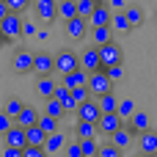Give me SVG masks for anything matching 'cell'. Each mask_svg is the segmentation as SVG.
Masks as SVG:
<instances>
[{"label": "cell", "instance_id": "obj_1", "mask_svg": "<svg viewBox=\"0 0 157 157\" xmlns=\"http://www.w3.org/2000/svg\"><path fill=\"white\" fill-rule=\"evenodd\" d=\"M75 69H80V52H75V50H58L55 52V75H69V72H75Z\"/></svg>", "mask_w": 157, "mask_h": 157}, {"label": "cell", "instance_id": "obj_2", "mask_svg": "<svg viewBox=\"0 0 157 157\" xmlns=\"http://www.w3.org/2000/svg\"><path fill=\"white\" fill-rule=\"evenodd\" d=\"M22 28H25V19H22V14L19 11H11L8 17H3L0 19V33H3V39H17V36H22Z\"/></svg>", "mask_w": 157, "mask_h": 157}, {"label": "cell", "instance_id": "obj_3", "mask_svg": "<svg viewBox=\"0 0 157 157\" xmlns=\"http://www.w3.org/2000/svg\"><path fill=\"white\" fill-rule=\"evenodd\" d=\"M88 86H91L94 97H102V94H110L116 83H113V77L108 75V69H97V72L88 75Z\"/></svg>", "mask_w": 157, "mask_h": 157}, {"label": "cell", "instance_id": "obj_4", "mask_svg": "<svg viewBox=\"0 0 157 157\" xmlns=\"http://www.w3.org/2000/svg\"><path fill=\"white\" fill-rule=\"evenodd\" d=\"M66 36L72 39V41H83L86 36H91V19L88 17H72L69 22H66Z\"/></svg>", "mask_w": 157, "mask_h": 157}, {"label": "cell", "instance_id": "obj_5", "mask_svg": "<svg viewBox=\"0 0 157 157\" xmlns=\"http://www.w3.org/2000/svg\"><path fill=\"white\" fill-rule=\"evenodd\" d=\"M99 58H102V69H110V66L121 63V61H124L121 44H119L116 39H113L110 44H102V47H99Z\"/></svg>", "mask_w": 157, "mask_h": 157}, {"label": "cell", "instance_id": "obj_6", "mask_svg": "<svg viewBox=\"0 0 157 157\" xmlns=\"http://www.w3.org/2000/svg\"><path fill=\"white\" fill-rule=\"evenodd\" d=\"M33 63H36V52H30V50H17L14 58H11V69H14L17 75L33 72Z\"/></svg>", "mask_w": 157, "mask_h": 157}, {"label": "cell", "instance_id": "obj_7", "mask_svg": "<svg viewBox=\"0 0 157 157\" xmlns=\"http://www.w3.org/2000/svg\"><path fill=\"white\" fill-rule=\"evenodd\" d=\"M75 119H83V121H99L102 119V108H99V99H86V102H80L77 105V113H75Z\"/></svg>", "mask_w": 157, "mask_h": 157}, {"label": "cell", "instance_id": "obj_8", "mask_svg": "<svg viewBox=\"0 0 157 157\" xmlns=\"http://www.w3.org/2000/svg\"><path fill=\"white\" fill-rule=\"evenodd\" d=\"M127 121L119 116V113H102V119L97 121V127H99V135H105V138H110L116 130H121Z\"/></svg>", "mask_w": 157, "mask_h": 157}, {"label": "cell", "instance_id": "obj_9", "mask_svg": "<svg viewBox=\"0 0 157 157\" xmlns=\"http://www.w3.org/2000/svg\"><path fill=\"white\" fill-rule=\"evenodd\" d=\"M33 75H36V77H44V75H55V52H36Z\"/></svg>", "mask_w": 157, "mask_h": 157}, {"label": "cell", "instance_id": "obj_10", "mask_svg": "<svg viewBox=\"0 0 157 157\" xmlns=\"http://www.w3.org/2000/svg\"><path fill=\"white\" fill-rule=\"evenodd\" d=\"M3 146H19V149H25L28 146V130L22 124H14L11 130L3 132Z\"/></svg>", "mask_w": 157, "mask_h": 157}, {"label": "cell", "instance_id": "obj_11", "mask_svg": "<svg viewBox=\"0 0 157 157\" xmlns=\"http://www.w3.org/2000/svg\"><path fill=\"white\" fill-rule=\"evenodd\" d=\"M33 11H36V19L39 22L50 25L52 19H58V0H41L39 6H33Z\"/></svg>", "mask_w": 157, "mask_h": 157}, {"label": "cell", "instance_id": "obj_12", "mask_svg": "<svg viewBox=\"0 0 157 157\" xmlns=\"http://www.w3.org/2000/svg\"><path fill=\"white\" fill-rule=\"evenodd\" d=\"M80 66H83L86 72H97V69H102L99 47H88L86 52H80Z\"/></svg>", "mask_w": 157, "mask_h": 157}, {"label": "cell", "instance_id": "obj_13", "mask_svg": "<svg viewBox=\"0 0 157 157\" xmlns=\"http://www.w3.org/2000/svg\"><path fill=\"white\" fill-rule=\"evenodd\" d=\"M88 19H91V28H102V25H113V11H110V6L99 3V6L94 8V14H91Z\"/></svg>", "mask_w": 157, "mask_h": 157}, {"label": "cell", "instance_id": "obj_14", "mask_svg": "<svg viewBox=\"0 0 157 157\" xmlns=\"http://www.w3.org/2000/svg\"><path fill=\"white\" fill-rule=\"evenodd\" d=\"M138 149L149 157L157 155V130H146V132L138 135Z\"/></svg>", "mask_w": 157, "mask_h": 157}, {"label": "cell", "instance_id": "obj_15", "mask_svg": "<svg viewBox=\"0 0 157 157\" xmlns=\"http://www.w3.org/2000/svg\"><path fill=\"white\" fill-rule=\"evenodd\" d=\"M127 124L132 127V132H135V135H141V132L152 130V116H149L146 110H135V116H132Z\"/></svg>", "mask_w": 157, "mask_h": 157}, {"label": "cell", "instance_id": "obj_16", "mask_svg": "<svg viewBox=\"0 0 157 157\" xmlns=\"http://www.w3.org/2000/svg\"><path fill=\"white\" fill-rule=\"evenodd\" d=\"M97 135H99L97 121H83V119H77V121H75V138L86 141V138H97Z\"/></svg>", "mask_w": 157, "mask_h": 157}, {"label": "cell", "instance_id": "obj_17", "mask_svg": "<svg viewBox=\"0 0 157 157\" xmlns=\"http://www.w3.org/2000/svg\"><path fill=\"white\" fill-rule=\"evenodd\" d=\"M55 88H58V83H55V77H52V75H44V77H36V94H39V97L50 99V97L55 94Z\"/></svg>", "mask_w": 157, "mask_h": 157}, {"label": "cell", "instance_id": "obj_18", "mask_svg": "<svg viewBox=\"0 0 157 157\" xmlns=\"http://www.w3.org/2000/svg\"><path fill=\"white\" fill-rule=\"evenodd\" d=\"M91 41H94V47H102V44H110V41H113V25H102V28H91Z\"/></svg>", "mask_w": 157, "mask_h": 157}, {"label": "cell", "instance_id": "obj_19", "mask_svg": "<svg viewBox=\"0 0 157 157\" xmlns=\"http://www.w3.org/2000/svg\"><path fill=\"white\" fill-rule=\"evenodd\" d=\"M132 138H138V135L132 132V127H130V124H124L121 130H116V132L110 135V141H113V144H116L119 149H127V146L132 144Z\"/></svg>", "mask_w": 157, "mask_h": 157}, {"label": "cell", "instance_id": "obj_20", "mask_svg": "<svg viewBox=\"0 0 157 157\" xmlns=\"http://www.w3.org/2000/svg\"><path fill=\"white\" fill-rule=\"evenodd\" d=\"M39 119H41V113H39L33 105H25L22 113L17 116V124H22V127H33V124H39Z\"/></svg>", "mask_w": 157, "mask_h": 157}, {"label": "cell", "instance_id": "obj_21", "mask_svg": "<svg viewBox=\"0 0 157 157\" xmlns=\"http://www.w3.org/2000/svg\"><path fill=\"white\" fill-rule=\"evenodd\" d=\"M88 75H91V72H86V69L80 66V69H75V72L63 75V83H66L69 88H77V86H86V83H88Z\"/></svg>", "mask_w": 157, "mask_h": 157}, {"label": "cell", "instance_id": "obj_22", "mask_svg": "<svg viewBox=\"0 0 157 157\" xmlns=\"http://www.w3.org/2000/svg\"><path fill=\"white\" fill-rule=\"evenodd\" d=\"M66 144H69V141H66V135H63V132L58 130V132H52V135L47 138L44 149H47L50 155H55V152H63V149H66Z\"/></svg>", "mask_w": 157, "mask_h": 157}, {"label": "cell", "instance_id": "obj_23", "mask_svg": "<svg viewBox=\"0 0 157 157\" xmlns=\"http://www.w3.org/2000/svg\"><path fill=\"white\" fill-rule=\"evenodd\" d=\"M99 99V108H102V113H119V97L110 91V94H102V97H97Z\"/></svg>", "mask_w": 157, "mask_h": 157}, {"label": "cell", "instance_id": "obj_24", "mask_svg": "<svg viewBox=\"0 0 157 157\" xmlns=\"http://www.w3.org/2000/svg\"><path fill=\"white\" fill-rule=\"evenodd\" d=\"M44 113H50L55 119H63L66 116V108H63V102L58 97H50V99H44Z\"/></svg>", "mask_w": 157, "mask_h": 157}, {"label": "cell", "instance_id": "obj_25", "mask_svg": "<svg viewBox=\"0 0 157 157\" xmlns=\"http://www.w3.org/2000/svg\"><path fill=\"white\" fill-rule=\"evenodd\" d=\"M28 130V144H33V146H44L47 144V132L41 130V124H33V127H25Z\"/></svg>", "mask_w": 157, "mask_h": 157}, {"label": "cell", "instance_id": "obj_26", "mask_svg": "<svg viewBox=\"0 0 157 157\" xmlns=\"http://www.w3.org/2000/svg\"><path fill=\"white\" fill-rule=\"evenodd\" d=\"M58 17L63 22H69L72 17H77V0H58Z\"/></svg>", "mask_w": 157, "mask_h": 157}, {"label": "cell", "instance_id": "obj_27", "mask_svg": "<svg viewBox=\"0 0 157 157\" xmlns=\"http://www.w3.org/2000/svg\"><path fill=\"white\" fill-rule=\"evenodd\" d=\"M113 30H119V33H130V30H135L132 22L127 19V11H113Z\"/></svg>", "mask_w": 157, "mask_h": 157}, {"label": "cell", "instance_id": "obj_28", "mask_svg": "<svg viewBox=\"0 0 157 157\" xmlns=\"http://www.w3.org/2000/svg\"><path fill=\"white\" fill-rule=\"evenodd\" d=\"M39 124H41V130H44L47 135H52V132H58V130H61V119H55V116H50V113H41Z\"/></svg>", "mask_w": 157, "mask_h": 157}, {"label": "cell", "instance_id": "obj_29", "mask_svg": "<svg viewBox=\"0 0 157 157\" xmlns=\"http://www.w3.org/2000/svg\"><path fill=\"white\" fill-rule=\"evenodd\" d=\"M124 11H127V19L132 22V28H141V25H144L146 14H144V8H141V6H127Z\"/></svg>", "mask_w": 157, "mask_h": 157}, {"label": "cell", "instance_id": "obj_30", "mask_svg": "<svg viewBox=\"0 0 157 157\" xmlns=\"http://www.w3.org/2000/svg\"><path fill=\"white\" fill-rule=\"evenodd\" d=\"M22 108H25V102H22L19 97H8V99H6V105H3V110H6L8 116H14V119L22 113Z\"/></svg>", "mask_w": 157, "mask_h": 157}, {"label": "cell", "instance_id": "obj_31", "mask_svg": "<svg viewBox=\"0 0 157 157\" xmlns=\"http://www.w3.org/2000/svg\"><path fill=\"white\" fill-rule=\"evenodd\" d=\"M97 157H124V149H119L113 141H108V144L99 146V155H97Z\"/></svg>", "mask_w": 157, "mask_h": 157}, {"label": "cell", "instance_id": "obj_32", "mask_svg": "<svg viewBox=\"0 0 157 157\" xmlns=\"http://www.w3.org/2000/svg\"><path fill=\"white\" fill-rule=\"evenodd\" d=\"M80 144H83V157H97L99 155V146H102V144H99L97 138H86V141H80Z\"/></svg>", "mask_w": 157, "mask_h": 157}, {"label": "cell", "instance_id": "obj_33", "mask_svg": "<svg viewBox=\"0 0 157 157\" xmlns=\"http://www.w3.org/2000/svg\"><path fill=\"white\" fill-rule=\"evenodd\" d=\"M119 116H121L124 121H130V119L135 116V105H132V99H121V102H119Z\"/></svg>", "mask_w": 157, "mask_h": 157}, {"label": "cell", "instance_id": "obj_34", "mask_svg": "<svg viewBox=\"0 0 157 157\" xmlns=\"http://www.w3.org/2000/svg\"><path fill=\"white\" fill-rule=\"evenodd\" d=\"M97 6H99V0H77V14L80 17H91Z\"/></svg>", "mask_w": 157, "mask_h": 157}, {"label": "cell", "instance_id": "obj_35", "mask_svg": "<svg viewBox=\"0 0 157 157\" xmlns=\"http://www.w3.org/2000/svg\"><path fill=\"white\" fill-rule=\"evenodd\" d=\"M63 155H66V157H83V144H80V138L69 141L66 149H63Z\"/></svg>", "mask_w": 157, "mask_h": 157}, {"label": "cell", "instance_id": "obj_36", "mask_svg": "<svg viewBox=\"0 0 157 157\" xmlns=\"http://www.w3.org/2000/svg\"><path fill=\"white\" fill-rule=\"evenodd\" d=\"M25 157H50V152H47L44 146H33V144H28V146H25Z\"/></svg>", "mask_w": 157, "mask_h": 157}, {"label": "cell", "instance_id": "obj_37", "mask_svg": "<svg viewBox=\"0 0 157 157\" xmlns=\"http://www.w3.org/2000/svg\"><path fill=\"white\" fill-rule=\"evenodd\" d=\"M6 3H8V8H11V11H19V14H22L25 8H33V3H30V0H6Z\"/></svg>", "mask_w": 157, "mask_h": 157}, {"label": "cell", "instance_id": "obj_38", "mask_svg": "<svg viewBox=\"0 0 157 157\" xmlns=\"http://www.w3.org/2000/svg\"><path fill=\"white\" fill-rule=\"evenodd\" d=\"M3 157H25V149H19V146H3Z\"/></svg>", "mask_w": 157, "mask_h": 157}, {"label": "cell", "instance_id": "obj_39", "mask_svg": "<svg viewBox=\"0 0 157 157\" xmlns=\"http://www.w3.org/2000/svg\"><path fill=\"white\" fill-rule=\"evenodd\" d=\"M108 75L113 77V83H119V80L124 77V69H121V63H116V66H110V69H108Z\"/></svg>", "mask_w": 157, "mask_h": 157}, {"label": "cell", "instance_id": "obj_40", "mask_svg": "<svg viewBox=\"0 0 157 157\" xmlns=\"http://www.w3.org/2000/svg\"><path fill=\"white\" fill-rule=\"evenodd\" d=\"M22 36H39V30H36V22L25 19V28H22Z\"/></svg>", "mask_w": 157, "mask_h": 157}, {"label": "cell", "instance_id": "obj_41", "mask_svg": "<svg viewBox=\"0 0 157 157\" xmlns=\"http://www.w3.org/2000/svg\"><path fill=\"white\" fill-rule=\"evenodd\" d=\"M113 6H116V8H121V6H124V0H113Z\"/></svg>", "mask_w": 157, "mask_h": 157}, {"label": "cell", "instance_id": "obj_42", "mask_svg": "<svg viewBox=\"0 0 157 157\" xmlns=\"http://www.w3.org/2000/svg\"><path fill=\"white\" fill-rule=\"evenodd\" d=\"M30 3H33V6H39V3H41V0H30Z\"/></svg>", "mask_w": 157, "mask_h": 157}, {"label": "cell", "instance_id": "obj_43", "mask_svg": "<svg viewBox=\"0 0 157 157\" xmlns=\"http://www.w3.org/2000/svg\"><path fill=\"white\" fill-rule=\"evenodd\" d=\"M138 157H149V155H144V152H138Z\"/></svg>", "mask_w": 157, "mask_h": 157}, {"label": "cell", "instance_id": "obj_44", "mask_svg": "<svg viewBox=\"0 0 157 157\" xmlns=\"http://www.w3.org/2000/svg\"><path fill=\"white\" fill-rule=\"evenodd\" d=\"M155 157H157V155H155Z\"/></svg>", "mask_w": 157, "mask_h": 157}]
</instances>
